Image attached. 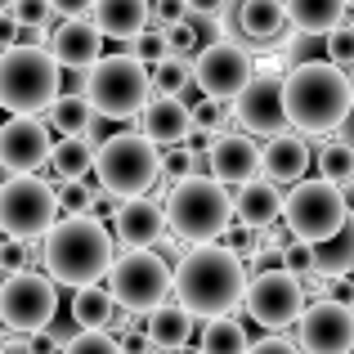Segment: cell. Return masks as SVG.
I'll return each mask as SVG.
<instances>
[{
  "mask_svg": "<svg viewBox=\"0 0 354 354\" xmlns=\"http://www.w3.org/2000/svg\"><path fill=\"white\" fill-rule=\"evenodd\" d=\"M247 265L238 256H229L225 247H189L184 260L171 274V296L189 319H234V310L242 305L247 292Z\"/></svg>",
  "mask_w": 354,
  "mask_h": 354,
  "instance_id": "1",
  "label": "cell"
},
{
  "mask_svg": "<svg viewBox=\"0 0 354 354\" xmlns=\"http://www.w3.org/2000/svg\"><path fill=\"white\" fill-rule=\"evenodd\" d=\"M41 265L50 283L63 287H99V278H108L117 260V242L108 234L104 220L81 216V220H59L50 234L41 238Z\"/></svg>",
  "mask_w": 354,
  "mask_h": 354,
  "instance_id": "2",
  "label": "cell"
},
{
  "mask_svg": "<svg viewBox=\"0 0 354 354\" xmlns=\"http://www.w3.org/2000/svg\"><path fill=\"white\" fill-rule=\"evenodd\" d=\"M354 108V86L332 63H305L283 77V117L292 135H332Z\"/></svg>",
  "mask_w": 354,
  "mask_h": 354,
  "instance_id": "3",
  "label": "cell"
},
{
  "mask_svg": "<svg viewBox=\"0 0 354 354\" xmlns=\"http://www.w3.org/2000/svg\"><path fill=\"white\" fill-rule=\"evenodd\" d=\"M166 229L189 247H216L225 238V229L234 225V193L225 184L207 180H184L175 189H166Z\"/></svg>",
  "mask_w": 354,
  "mask_h": 354,
  "instance_id": "4",
  "label": "cell"
},
{
  "mask_svg": "<svg viewBox=\"0 0 354 354\" xmlns=\"http://www.w3.org/2000/svg\"><path fill=\"white\" fill-rule=\"evenodd\" d=\"M59 104V63L41 45H14L0 54V108L14 117H45Z\"/></svg>",
  "mask_w": 354,
  "mask_h": 354,
  "instance_id": "5",
  "label": "cell"
},
{
  "mask_svg": "<svg viewBox=\"0 0 354 354\" xmlns=\"http://www.w3.org/2000/svg\"><path fill=\"white\" fill-rule=\"evenodd\" d=\"M95 171H99V189L108 198L139 202L162 180V153L144 135H130L126 130V135L104 139V148H95Z\"/></svg>",
  "mask_w": 354,
  "mask_h": 354,
  "instance_id": "6",
  "label": "cell"
},
{
  "mask_svg": "<svg viewBox=\"0 0 354 354\" xmlns=\"http://www.w3.org/2000/svg\"><path fill=\"white\" fill-rule=\"evenodd\" d=\"M90 108L95 117L108 121H130L148 108L153 99V72L139 68L130 54H104V59L90 68Z\"/></svg>",
  "mask_w": 354,
  "mask_h": 354,
  "instance_id": "7",
  "label": "cell"
},
{
  "mask_svg": "<svg viewBox=\"0 0 354 354\" xmlns=\"http://www.w3.org/2000/svg\"><path fill=\"white\" fill-rule=\"evenodd\" d=\"M350 220V207L341 198V189H332L328 180H301L283 198V229L301 247H323L341 234V225Z\"/></svg>",
  "mask_w": 354,
  "mask_h": 354,
  "instance_id": "8",
  "label": "cell"
},
{
  "mask_svg": "<svg viewBox=\"0 0 354 354\" xmlns=\"http://www.w3.org/2000/svg\"><path fill=\"white\" fill-rule=\"evenodd\" d=\"M108 296L121 314L139 319V314H153L171 301V269L153 256V251H121L108 269Z\"/></svg>",
  "mask_w": 354,
  "mask_h": 354,
  "instance_id": "9",
  "label": "cell"
},
{
  "mask_svg": "<svg viewBox=\"0 0 354 354\" xmlns=\"http://www.w3.org/2000/svg\"><path fill=\"white\" fill-rule=\"evenodd\" d=\"M59 225V198H54V184L23 175V180H5L0 184V234L9 242H23L32 247L36 238H45Z\"/></svg>",
  "mask_w": 354,
  "mask_h": 354,
  "instance_id": "10",
  "label": "cell"
},
{
  "mask_svg": "<svg viewBox=\"0 0 354 354\" xmlns=\"http://www.w3.org/2000/svg\"><path fill=\"white\" fill-rule=\"evenodd\" d=\"M59 314V287L45 274H14L0 278V323L18 337H36L45 332Z\"/></svg>",
  "mask_w": 354,
  "mask_h": 354,
  "instance_id": "11",
  "label": "cell"
},
{
  "mask_svg": "<svg viewBox=\"0 0 354 354\" xmlns=\"http://www.w3.org/2000/svg\"><path fill=\"white\" fill-rule=\"evenodd\" d=\"M242 310H247V319L260 323L269 337H283L305 314V292L283 269H274V274H251L247 292H242Z\"/></svg>",
  "mask_w": 354,
  "mask_h": 354,
  "instance_id": "12",
  "label": "cell"
},
{
  "mask_svg": "<svg viewBox=\"0 0 354 354\" xmlns=\"http://www.w3.org/2000/svg\"><path fill=\"white\" fill-rule=\"evenodd\" d=\"M251 77H256V59H251L242 45H202L198 54H193V86L202 90V99H211V104H238V95L251 86Z\"/></svg>",
  "mask_w": 354,
  "mask_h": 354,
  "instance_id": "13",
  "label": "cell"
},
{
  "mask_svg": "<svg viewBox=\"0 0 354 354\" xmlns=\"http://www.w3.org/2000/svg\"><path fill=\"white\" fill-rule=\"evenodd\" d=\"M229 113H234L242 135H265V139L283 135V126H287V117H283V63H265Z\"/></svg>",
  "mask_w": 354,
  "mask_h": 354,
  "instance_id": "14",
  "label": "cell"
},
{
  "mask_svg": "<svg viewBox=\"0 0 354 354\" xmlns=\"http://www.w3.org/2000/svg\"><path fill=\"white\" fill-rule=\"evenodd\" d=\"M296 350L301 354H350L354 350V305L319 301L305 305L296 319Z\"/></svg>",
  "mask_w": 354,
  "mask_h": 354,
  "instance_id": "15",
  "label": "cell"
},
{
  "mask_svg": "<svg viewBox=\"0 0 354 354\" xmlns=\"http://www.w3.org/2000/svg\"><path fill=\"white\" fill-rule=\"evenodd\" d=\"M50 153H54V135L45 126V117H9L0 126V171H9L14 180L50 166Z\"/></svg>",
  "mask_w": 354,
  "mask_h": 354,
  "instance_id": "16",
  "label": "cell"
},
{
  "mask_svg": "<svg viewBox=\"0 0 354 354\" xmlns=\"http://www.w3.org/2000/svg\"><path fill=\"white\" fill-rule=\"evenodd\" d=\"M211 157V180L216 184H234V189H242V184H251L260 175V144L251 135H242V130H229V135H220L216 144L207 148Z\"/></svg>",
  "mask_w": 354,
  "mask_h": 354,
  "instance_id": "17",
  "label": "cell"
},
{
  "mask_svg": "<svg viewBox=\"0 0 354 354\" xmlns=\"http://www.w3.org/2000/svg\"><path fill=\"white\" fill-rule=\"evenodd\" d=\"M310 162H314L310 144H305L301 135H292V130L274 135L260 148V175H265V184H274V189H296V184L305 180V171H310Z\"/></svg>",
  "mask_w": 354,
  "mask_h": 354,
  "instance_id": "18",
  "label": "cell"
},
{
  "mask_svg": "<svg viewBox=\"0 0 354 354\" xmlns=\"http://www.w3.org/2000/svg\"><path fill=\"white\" fill-rule=\"evenodd\" d=\"M50 59L59 68H77V72H90L99 59H104V36L95 32L90 18H63L59 32L50 36Z\"/></svg>",
  "mask_w": 354,
  "mask_h": 354,
  "instance_id": "19",
  "label": "cell"
},
{
  "mask_svg": "<svg viewBox=\"0 0 354 354\" xmlns=\"http://www.w3.org/2000/svg\"><path fill=\"white\" fill-rule=\"evenodd\" d=\"M189 130H193V117H189V104H184V99H148V108L139 113V135H144L157 153L184 148L189 144Z\"/></svg>",
  "mask_w": 354,
  "mask_h": 354,
  "instance_id": "20",
  "label": "cell"
},
{
  "mask_svg": "<svg viewBox=\"0 0 354 354\" xmlns=\"http://www.w3.org/2000/svg\"><path fill=\"white\" fill-rule=\"evenodd\" d=\"M113 234L126 251H148L157 247V238L166 234V211L162 202L139 198V202H117L113 211Z\"/></svg>",
  "mask_w": 354,
  "mask_h": 354,
  "instance_id": "21",
  "label": "cell"
},
{
  "mask_svg": "<svg viewBox=\"0 0 354 354\" xmlns=\"http://www.w3.org/2000/svg\"><path fill=\"white\" fill-rule=\"evenodd\" d=\"M238 36L242 50H274V45L287 41V14L278 0H242L238 5Z\"/></svg>",
  "mask_w": 354,
  "mask_h": 354,
  "instance_id": "22",
  "label": "cell"
},
{
  "mask_svg": "<svg viewBox=\"0 0 354 354\" xmlns=\"http://www.w3.org/2000/svg\"><path fill=\"white\" fill-rule=\"evenodd\" d=\"M283 220V189L265 180H251L234 193V225L251 229V234H265Z\"/></svg>",
  "mask_w": 354,
  "mask_h": 354,
  "instance_id": "23",
  "label": "cell"
},
{
  "mask_svg": "<svg viewBox=\"0 0 354 354\" xmlns=\"http://www.w3.org/2000/svg\"><path fill=\"white\" fill-rule=\"evenodd\" d=\"M283 14H287V32L296 36H332L337 27L354 23L346 0H287Z\"/></svg>",
  "mask_w": 354,
  "mask_h": 354,
  "instance_id": "24",
  "label": "cell"
},
{
  "mask_svg": "<svg viewBox=\"0 0 354 354\" xmlns=\"http://www.w3.org/2000/svg\"><path fill=\"white\" fill-rule=\"evenodd\" d=\"M90 23L104 41H135L139 32H148V5L144 0H95Z\"/></svg>",
  "mask_w": 354,
  "mask_h": 354,
  "instance_id": "25",
  "label": "cell"
},
{
  "mask_svg": "<svg viewBox=\"0 0 354 354\" xmlns=\"http://www.w3.org/2000/svg\"><path fill=\"white\" fill-rule=\"evenodd\" d=\"M144 337H148V346H153V354H180V350H189V341H193V319L175 301H166L162 310H153L144 319Z\"/></svg>",
  "mask_w": 354,
  "mask_h": 354,
  "instance_id": "26",
  "label": "cell"
},
{
  "mask_svg": "<svg viewBox=\"0 0 354 354\" xmlns=\"http://www.w3.org/2000/svg\"><path fill=\"white\" fill-rule=\"evenodd\" d=\"M45 126H50V135H63V139H95L99 130V117L95 108H90V99H59V104L45 113Z\"/></svg>",
  "mask_w": 354,
  "mask_h": 354,
  "instance_id": "27",
  "label": "cell"
},
{
  "mask_svg": "<svg viewBox=\"0 0 354 354\" xmlns=\"http://www.w3.org/2000/svg\"><path fill=\"white\" fill-rule=\"evenodd\" d=\"M314 274L319 278H346L354 274V211H350V220L341 225V234L332 238V242H323V247H314Z\"/></svg>",
  "mask_w": 354,
  "mask_h": 354,
  "instance_id": "28",
  "label": "cell"
},
{
  "mask_svg": "<svg viewBox=\"0 0 354 354\" xmlns=\"http://www.w3.org/2000/svg\"><path fill=\"white\" fill-rule=\"evenodd\" d=\"M50 166H54V175H59L63 184H72V180H86L90 171H95V139H59L54 144V153H50Z\"/></svg>",
  "mask_w": 354,
  "mask_h": 354,
  "instance_id": "29",
  "label": "cell"
},
{
  "mask_svg": "<svg viewBox=\"0 0 354 354\" xmlns=\"http://www.w3.org/2000/svg\"><path fill=\"white\" fill-rule=\"evenodd\" d=\"M113 314H117V305L104 287H81V292L72 296V323H77L81 332H108Z\"/></svg>",
  "mask_w": 354,
  "mask_h": 354,
  "instance_id": "30",
  "label": "cell"
},
{
  "mask_svg": "<svg viewBox=\"0 0 354 354\" xmlns=\"http://www.w3.org/2000/svg\"><path fill=\"white\" fill-rule=\"evenodd\" d=\"M247 350H251V341L238 319H216L198 337V354H247Z\"/></svg>",
  "mask_w": 354,
  "mask_h": 354,
  "instance_id": "31",
  "label": "cell"
},
{
  "mask_svg": "<svg viewBox=\"0 0 354 354\" xmlns=\"http://www.w3.org/2000/svg\"><path fill=\"white\" fill-rule=\"evenodd\" d=\"M314 166H319V180H328L332 189H346L354 180V157L341 139H328V144L314 153Z\"/></svg>",
  "mask_w": 354,
  "mask_h": 354,
  "instance_id": "32",
  "label": "cell"
},
{
  "mask_svg": "<svg viewBox=\"0 0 354 354\" xmlns=\"http://www.w3.org/2000/svg\"><path fill=\"white\" fill-rule=\"evenodd\" d=\"M193 90V59H166L153 68V99H184Z\"/></svg>",
  "mask_w": 354,
  "mask_h": 354,
  "instance_id": "33",
  "label": "cell"
},
{
  "mask_svg": "<svg viewBox=\"0 0 354 354\" xmlns=\"http://www.w3.org/2000/svg\"><path fill=\"white\" fill-rule=\"evenodd\" d=\"M5 9H9L18 32H45L50 23H63V18H68L59 5H50V0H14V5H5Z\"/></svg>",
  "mask_w": 354,
  "mask_h": 354,
  "instance_id": "34",
  "label": "cell"
},
{
  "mask_svg": "<svg viewBox=\"0 0 354 354\" xmlns=\"http://www.w3.org/2000/svg\"><path fill=\"white\" fill-rule=\"evenodd\" d=\"M54 198H59V211H63V220H81V216H90V211L99 207V189H90L86 180L59 184V189H54Z\"/></svg>",
  "mask_w": 354,
  "mask_h": 354,
  "instance_id": "35",
  "label": "cell"
},
{
  "mask_svg": "<svg viewBox=\"0 0 354 354\" xmlns=\"http://www.w3.org/2000/svg\"><path fill=\"white\" fill-rule=\"evenodd\" d=\"M323 63H332V68L354 86V23L337 27V32L323 41Z\"/></svg>",
  "mask_w": 354,
  "mask_h": 354,
  "instance_id": "36",
  "label": "cell"
},
{
  "mask_svg": "<svg viewBox=\"0 0 354 354\" xmlns=\"http://www.w3.org/2000/svg\"><path fill=\"white\" fill-rule=\"evenodd\" d=\"M130 59L139 63V68H162L166 59H171V50H166V36L162 32H153V27H148V32H139L135 41H130Z\"/></svg>",
  "mask_w": 354,
  "mask_h": 354,
  "instance_id": "37",
  "label": "cell"
},
{
  "mask_svg": "<svg viewBox=\"0 0 354 354\" xmlns=\"http://www.w3.org/2000/svg\"><path fill=\"white\" fill-rule=\"evenodd\" d=\"M189 117H193V130H207L211 139L229 135V121H234V113H229L225 104H211V99H198V104L189 108Z\"/></svg>",
  "mask_w": 354,
  "mask_h": 354,
  "instance_id": "38",
  "label": "cell"
},
{
  "mask_svg": "<svg viewBox=\"0 0 354 354\" xmlns=\"http://www.w3.org/2000/svg\"><path fill=\"white\" fill-rule=\"evenodd\" d=\"M184 27H189L193 36H198L202 45H216L220 32H216V5H207V0H193L189 14H184Z\"/></svg>",
  "mask_w": 354,
  "mask_h": 354,
  "instance_id": "39",
  "label": "cell"
},
{
  "mask_svg": "<svg viewBox=\"0 0 354 354\" xmlns=\"http://www.w3.org/2000/svg\"><path fill=\"white\" fill-rule=\"evenodd\" d=\"M162 175H166V184H184V180H193V148L184 144V148H171V153H162Z\"/></svg>",
  "mask_w": 354,
  "mask_h": 354,
  "instance_id": "40",
  "label": "cell"
},
{
  "mask_svg": "<svg viewBox=\"0 0 354 354\" xmlns=\"http://www.w3.org/2000/svg\"><path fill=\"white\" fill-rule=\"evenodd\" d=\"M32 260H36L32 247H23V242H5V247H0V278L32 274Z\"/></svg>",
  "mask_w": 354,
  "mask_h": 354,
  "instance_id": "41",
  "label": "cell"
},
{
  "mask_svg": "<svg viewBox=\"0 0 354 354\" xmlns=\"http://www.w3.org/2000/svg\"><path fill=\"white\" fill-rule=\"evenodd\" d=\"M184 14H189V0H162V5H148V23H153V32H171V27H180Z\"/></svg>",
  "mask_w": 354,
  "mask_h": 354,
  "instance_id": "42",
  "label": "cell"
},
{
  "mask_svg": "<svg viewBox=\"0 0 354 354\" xmlns=\"http://www.w3.org/2000/svg\"><path fill=\"white\" fill-rule=\"evenodd\" d=\"M283 274H292L296 283H301V278H310L314 274V247L287 242V251H283Z\"/></svg>",
  "mask_w": 354,
  "mask_h": 354,
  "instance_id": "43",
  "label": "cell"
},
{
  "mask_svg": "<svg viewBox=\"0 0 354 354\" xmlns=\"http://www.w3.org/2000/svg\"><path fill=\"white\" fill-rule=\"evenodd\" d=\"M63 354H121V346L108 337V332H81Z\"/></svg>",
  "mask_w": 354,
  "mask_h": 354,
  "instance_id": "44",
  "label": "cell"
},
{
  "mask_svg": "<svg viewBox=\"0 0 354 354\" xmlns=\"http://www.w3.org/2000/svg\"><path fill=\"white\" fill-rule=\"evenodd\" d=\"M90 95V72L59 68V99H86Z\"/></svg>",
  "mask_w": 354,
  "mask_h": 354,
  "instance_id": "45",
  "label": "cell"
},
{
  "mask_svg": "<svg viewBox=\"0 0 354 354\" xmlns=\"http://www.w3.org/2000/svg\"><path fill=\"white\" fill-rule=\"evenodd\" d=\"M247 354H301V350H296V341H287V337H260V341H251Z\"/></svg>",
  "mask_w": 354,
  "mask_h": 354,
  "instance_id": "46",
  "label": "cell"
},
{
  "mask_svg": "<svg viewBox=\"0 0 354 354\" xmlns=\"http://www.w3.org/2000/svg\"><path fill=\"white\" fill-rule=\"evenodd\" d=\"M337 139L350 148V157H354V117H346V121H341V135H337Z\"/></svg>",
  "mask_w": 354,
  "mask_h": 354,
  "instance_id": "47",
  "label": "cell"
},
{
  "mask_svg": "<svg viewBox=\"0 0 354 354\" xmlns=\"http://www.w3.org/2000/svg\"><path fill=\"white\" fill-rule=\"evenodd\" d=\"M350 117H354V108H350Z\"/></svg>",
  "mask_w": 354,
  "mask_h": 354,
  "instance_id": "48",
  "label": "cell"
},
{
  "mask_svg": "<svg viewBox=\"0 0 354 354\" xmlns=\"http://www.w3.org/2000/svg\"><path fill=\"white\" fill-rule=\"evenodd\" d=\"M0 354H5V350H0Z\"/></svg>",
  "mask_w": 354,
  "mask_h": 354,
  "instance_id": "49",
  "label": "cell"
},
{
  "mask_svg": "<svg viewBox=\"0 0 354 354\" xmlns=\"http://www.w3.org/2000/svg\"><path fill=\"white\" fill-rule=\"evenodd\" d=\"M0 184H5V180H0Z\"/></svg>",
  "mask_w": 354,
  "mask_h": 354,
  "instance_id": "50",
  "label": "cell"
}]
</instances>
